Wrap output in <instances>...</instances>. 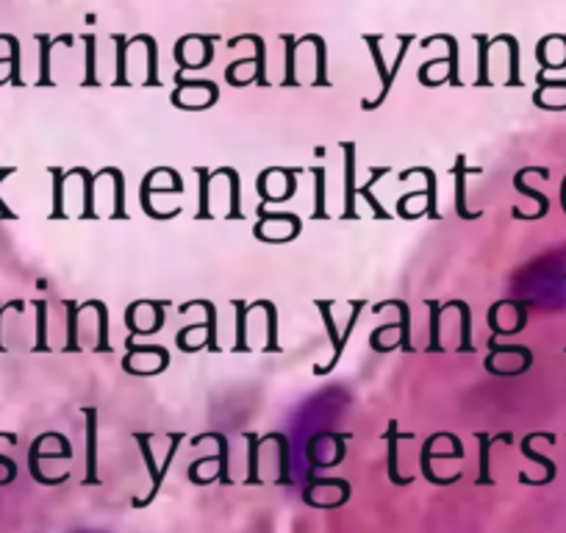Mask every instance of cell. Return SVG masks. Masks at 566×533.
I'll use <instances>...</instances> for the list:
<instances>
[{"mask_svg": "<svg viewBox=\"0 0 566 533\" xmlns=\"http://www.w3.org/2000/svg\"><path fill=\"white\" fill-rule=\"evenodd\" d=\"M192 306H203L209 320H206V347H209L214 356H220V342H217V306L211 301H189L178 309V314H187Z\"/></svg>", "mask_w": 566, "mask_h": 533, "instance_id": "cell-7", "label": "cell"}, {"mask_svg": "<svg viewBox=\"0 0 566 533\" xmlns=\"http://www.w3.org/2000/svg\"><path fill=\"white\" fill-rule=\"evenodd\" d=\"M384 309H397V312H400V347L406 353H411L413 351V345H411V309H408V303L406 301H395V297H391V301L375 303L373 314H380Z\"/></svg>", "mask_w": 566, "mask_h": 533, "instance_id": "cell-5", "label": "cell"}, {"mask_svg": "<svg viewBox=\"0 0 566 533\" xmlns=\"http://www.w3.org/2000/svg\"><path fill=\"white\" fill-rule=\"evenodd\" d=\"M86 309H97V345L95 353H112V345H108V309L103 301H86Z\"/></svg>", "mask_w": 566, "mask_h": 533, "instance_id": "cell-11", "label": "cell"}, {"mask_svg": "<svg viewBox=\"0 0 566 533\" xmlns=\"http://www.w3.org/2000/svg\"><path fill=\"white\" fill-rule=\"evenodd\" d=\"M103 173H106V176H112V181H114V211L108 220H128V209H125L123 170H117V167H103Z\"/></svg>", "mask_w": 566, "mask_h": 533, "instance_id": "cell-9", "label": "cell"}, {"mask_svg": "<svg viewBox=\"0 0 566 533\" xmlns=\"http://www.w3.org/2000/svg\"><path fill=\"white\" fill-rule=\"evenodd\" d=\"M233 309H237V345H233V353H250L248 345V314L250 309L244 306V301H231Z\"/></svg>", "mask_w": 566, "mask_h": 533, "instance_id": "cell-16", "label": "cell"}, {"mask_svg": "<svg viewBox=\"0 0 566 533\" xmlns=\"http://www.w3.org/2000/svg\"><path fill=\"white\" fill-rule=\"evenodd\" d=\"M220 176H228L231 181V211L228 220H242V189H239V173L233 167H220Z\"/></svg>", "mask_w": 566, "mask_h": 533, "instance_id": "cell-18", "label": "cell"}, {"mask_svg": "<svg viewBox=\"0 0 566 533\" xmlns=\"http://www.w3.org/2000/svg\"><path fill=\"white\" fill-rule=\"evenodd\" d=\"M36 309V345L34 353H48L51 345H48V303L45 301H34Z\"/></svg>", "mask_w": 566, "mask_h": 533, "instance_id": "cell-19", "label": "cell"}, {"mask_svg": "<svg viewBox=\"0 0 566 533\" xmlns=\"http://www.w3.org/2000/svg\"><path fill=\"white\" fill-rule=\"evenodd\" d=\"M53 176V211L51 220H64V181H67V173H62L59 167H51Z\"/></svg>", "mask_w": 566, "mask_h": 533, "instance_id": "cell-17", "label": "cell"}, {"mask_svg": "<svg viewBox=\"0 0 566 533\" xmlns=\"http://www.w3.org/2000/svg\"><path fill=\"white\" fill-rule=\"evenodd\" d=\"M84 411L86 417V450H90V478L86 481H95V448H97V409H92V406H86Z\"/></svg>", "mask_w": 566, "mask_h": 533, "instance_id": "cell-14", "label": "cell"}, {"mask_svg": "<svg viewBox=\"0 0 566 533\" xmlns=\"http://www.w3.org/2000/svg\"><path fill=\"white\" fill-rule=\"evenodd\" d=\"M345 150V211L342 220H358L356 198H358V184H356V145L342 143Z\"/></svg>", "mask_w": 566, "mask_h": 533, "instance_id": "cell-1", "label": "cell"}, {"mask_svg": "<svg viewBox=\"0 0 566 533\" xmlns=\"http://www.w3.org/2000/svg\"><path fill=\"white\" fill-rule=\"evenodd\" d=\"M384 176H389V167H375V170H369V181L358 187V195H361V198L367 200V206H369V209H373L375 220H389V217H391L389 211H386L384 206H380V200L375 198V192H373V187H375V184H378Z\"/></svg>", "mask_w": 566, "mask_h": 533, "instance_id": "cell-6", "label": "cell"}, {"mask_svg": "<svg viewBox=\"0 0 566 533\" xmlns=\"http://www.w3.org/2000/svg\"><path fill=\"white\" fill-rule=\"evenodd\" d=\"M64 309H67V345L62 347V353H81V345H78L81 306L75 301H64Z\"/></svg>", "mask_w": 566, "mask_h": 533, "instance_id": "cell-13", "label": "cell"}, {"mask_svg": "<svg viewBox=\"0 0 566 533\" xmlns=\"http://www.w3.org/2000/svg\"><path fill=\"white\" fill-rule=\"evenodd\" d=\"M470 173H481V170H470L467 167V156H455V167H453V176H455V215L461 217V220L472 222L478 220V217L483 215V211H472L470 206H467V176Z\"/></svg>", "mask_w": 566, "mask_h": 533, "instance_id": "cell-2", "label": "cell"}, {"mask_svg": "<svg viewBox=\"0 0 566 533\" xmlns=\"http://www.w3.org/2000/svg\"><path fill=\"white\" fill-rule=\"evenodd\" d=\"M7 176H14V167H3V170H0V184L7 181ZM0 217H3V220H14V211H9V206L3 203V200H0Z\"/></svg>", "mask_w": 566, "mask_h": 533, "instance_id": "cell-21", "label": "cell"}, {"mask_svg": "<svg viewBox=\"0 0 566 533\" xmlns=\"http://www.w3.org/2000/svg\"><path fill=\"white\" fill-rule=\"evenodd\" d=\"M3 309H7V306L0 303V317H3ZM3 351H7V347H3V342H0V353H3Z\"/></svg>", "mask_w": 566, "mask_h": 533, "instance_id": "cell-22", "label": "cell"}, {"mask_svg": "<svg viewBox=\"0 0 566 533\" xmlns=\"http://www.w3.org/2000/svg\"><path fill=\"white\" fill-rule=\"evenodd\" d=\"M255 306L264 309V314H266V347H264V353H281L283 347L277 345V309H275V303L255 301Z\"/></svg>", "mask_w": 566, "mask_h": 533, "instance_id": "cell-12", "label": "cell"}, {"mask_svg": "<svg viewBox=\"0 0 566 533\" xmlns=\"http://www.w3.org/2000/svg\"><path fill=\"white\" fill-rule=\"evenodd\" d=\"M195 173L200 176V209L198 215H195V222H203V220H214V215H211V181H214V176H211V170H206V167H195Z\"/></svg>", "mask_w": 566, "mask_h": 533, "instance_id": "cell-10", "label": "cell"}, {"mask_svg": "<svg viewBox=\"0 0 566 533\" xmlns=\"http://www.w3.org/2000/svg\"><path fill=\"white\" fill-rule=\"evenodd\" d=\"M424 176L428 178V195H424V215L431 217L433 222H442V211H439V206H437V173L431 170V167H408V170H402L400 173V178H397V181H408V178L411 176Z\"/></svg>", "mask_w": 566, "mask_h": 533, "instance_id": "cell-4", "label": "cell"}, {"mask_svg": "<svg viewBox=\"0 0 566 533\" xmlns=\"http://www.w3.org/2000/svg\"><path fill=\"white\" fill-rule=\"evenodd\" d=\"M317 309H319V314H323L325 328H328V339H331V345H334V358H331L325 367H314V375H328V373H334L336 364H339L342 356H345V342H342V334H336V323H334V312H331V303L317 301Z\"/></svg>", "mask_w": 566, "mask_h": 533, "instance_id": "cell-3", "label": "cell"}, {"mask_svg": "<svg viewBox=\"0 0 566 533\" xmlns=\"http://www.w3.org/2000/svg\"><path fill=\"white\" fill-rule=\"evenodd\" d=\"M70 176H81L84 178V211H81V220H97V211H95V184L97 176H92L86 167H73Z\"/></svg>", "mask_w": 566, "mask_h": 533, "instance_id": "cell-8", "label": "cell"}, {"mask_svg": "<svg viewBox=\"0 0 566 533\" xmlns=\"http://www.w3.org/2000/svg\"><path fill=\"white\" fill-rule=\"evenodd\" d=\"M314 184H317V198H314L312 220H328V200H325V167H312Z\"/></svg>", "mask_w": 566, "mask_h": 533, "instance_id": "cell-15", "label": "cell"}, {"mask_svg": "<svg viewBox=\"0 0 566 533\" xmlns=\"http://www.w3.org/2000/svg\"><path fill=\"white\" fill-rule=\"evenodd\" d=\"M424 306L431 309V345L428 353H442V339H439V325H442V312L444 306H439V301H424Z\"/></svg>", "mask_w": 566, "mask_h": 533, "instance_id": "cell-20", "label": "cell"}]
</instances>
